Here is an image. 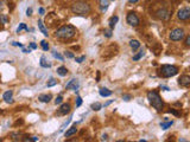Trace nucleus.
Returning a JSON list of instances; mask_svg holds the SVG:
<instances>
[{"mask_svg":"<svg viewBox=\"0 0 190 142\" xmlns=\"http://www.w3.org/2000/svg\"><path fill=\"white\" fill-rule=\"evenodd\" d=\"M76 34V29L73 25H65L60 27L55 32V37L58 39H70Z\"/></svg>","mask_w":190,"mask_h":142,"instance_id":"nucleus-2","label":"nucleus"},{"mask_svg":"<svg viewBox=\"0 0 190 142\" xmlns=\"http://www.w3.org/2000/svg\"><path fill=\"white\" fill-rule=\"evenodd\" d=\"M109 6V0H100V9L101 12H106Z\"/></svg>","mask_w":190,"mask_h":142,"instance_id":"nucleus-18","label":"nucleus"},{"mask_svg":"<svg viewBox=\"0 0 190 142\" xmlns=\"http://www.w3.org/2000/svg\"><path fill=\"white\" fill-rule=\"evenodd\" d=\"M126 21H127V24L130 25V26H138L139 24H140V20H139V18H138V16L135 14V13H133V12H130L128 14H127V17H126Z\"/></svg>","mask_w":190,"mask_h":142,"instance_id":"nucleus-8","label":"nucleus"},{"mask_svg":"<svg viewBox=\"0 0 190 142\" xmlns=\"http://www.w3.org/2000/svg\"><path fill=\"white\" fill-rule=\"evenodd\" d=\"M99 93H100L101 97H109L111 95H112V91L108 90L107 88H101V89L99 90Z\"/></svg>","mask_w":190,"mask_h":142,"instance_id":"nucleus-16","label":"nucleus"},{"mask_svg":"<svg viewBox=\"0 0 190 142\" xmlns=\"http://www.w3.org/2000/svg\"><path fill=\"white\" fill-rule=\"evenodd\" d=\"M90 108H91L94 111H99V110H101L102 104H101V103H99V102H95V103H93V104L90 106Z\"/></svg>","mask_w":190,"mask_h":142,"instance_id":"nucleus-24","label":"nucleus"},{"mask_svg":"<svg viewBox=\"0 0 190 142\" xmlns=\"http://www.w3.org/2000/svg\"><path fill=\"white\" fill-rule=\"evenodd\" d=\"M173 124V121H166V122H162L160 123V128L163 129V130H166V129H169L171 126Z\"/></svg>","mask_w":190,"mask_h":142,"instance_id":"nucleus-22","label":"nucleus"},{"mask_svg":"<svg viewBox=\"0 0 190 142\" xmlns=\"http://www.w3.org/2000/svg\"><path fill=\"white\" fill-rule=\"evenodd\" d=\"M112 102H113V101H108V102H107V103H106V104H105V107H107V106H109V104H111V103H112Z\"/></svg>","mask_w":190,"mask_h":142,"instance_id":"nucleus-48","label":"nucleus"},{"mask_svg":"<svg viewBox=\"0 0 190 142\" xmlns=\"http://www.w3.org/2000/svg\"><path fill=\"white\" fill-rule=\"evenodd\" d=\"M78 86H80L78 81H77L76 78H71V79L69 81V83L65 85V89H67V90H68V89H73L74 91H77V90H78Z\"/></svg>","mask_w":190,"mask_h":142,"instance_id":"nucleus-9","label":"nucleus"},{"mask_svg":"<svg viewBox=\"0 0 190 142\" xmlns=\"http://www.w3.org/2000/svg\"><path fill=\"white\" fill-rule=\"evenodd\" d=\"M172 1H177V0H172Z\"/></svg>","mask_w":190,"mask_h":142,"instance_id":"nucleus-50","label":"nucleus"},{"mask_svg":"<svg viewBox=\"0 0 190 142\" xmlns=\"http://www.w3.org/2000/svg\"><path fill=\"white\" fill-rule=\"evenodd\" d=\"M100 79V72H98V77H96V81H99Z\"/></svg>","mask_w":190,"mask_h":142,"instance_id":"nucleus-49","label":"nucleus"},{"mask_svg":"<svg viewBox=\"0 0 190 142\" xmlns=\"http://www.w3.org/2000/svg\"><path fill=\"white\" fill-rule=\"evenodd\" d=\"M70 122H71V117H70V118H68V121H67L65 123H63V124H62V127H61V129H60V133H62V131H64V129H65V127H67V126H68V124H69Z\"/></svg>","mask_w":190,"mask_h":142,"instance_id":"nucleus-30","label":"nucleus"},{"mask_svg":"<svg viewBox=\"0 0 190 142\" xmlns=\"http://www.w3.org/2000/svg\"><path fill=\"white\" fill-rule=\"evenodd\" d=\"M26 16H27V17L32 16V9H27V10H26Z\"/></svg>","mask_w":190,"mask_h":142,"instance_id":"nucleus-41","label":"nucleus"},{"mask_svg":"<svg viewBox=\"0 0 190 142\" xmlns=\"http://www.w3.org/2000/svg\"><path fill=\"white\" fill-rule=\"evenodd\" d=\"M184 36H185L184 30L177 27V29H173V30L170 32V36H169V37H170V39H171L172 41H179V40L184 39Z\"/></svg>","mask_w":190,"mask_h":142,"instance_id":"nucleus-5","label":"nucleus"},{"mask_svg":"<svg viewBox=\"0 0 190 142\" xmlns=\"http://www.w3.org/2000/svg\"><path fill=\"white\" fill-rule=\"evenodd\" d=\"M76 133H77V128H76V123H74V126L70 127V128L64 133V136H65V137H70V136L75 135Z\"/></svg>","mask_w":190,"mask_h":142,"instance_id":"nucleus-13","label":"nucleus"},{"mask_svg":"<svg viewBox=\"0 0 190 142\" xmlns=\"http://www.w3.org/2000/svg\"><path fill=\"white\" fill-rule=\"evenodd\" d=\"M23 30H25L26 32H29V27L26 26V24H25V23H22V24L17 27V33H20V31H23Z\"/></svg>","mask_w":190,"mask_h":142,"instance_id":"nucleus-25","label":"nucleus"},{"mask_svg":"<svg viewBox=\"0 0 190 142\" xmlns=\"http://www.w3.org/2000/svg\"><path fill=\"white\" fill-rule=\"evenodd\" d=\"M12 45L13 46H19V47H24V45L22 43H18V41H12Z\"/></svg>","mask_w":190,"mask_h":142,"instance_id":"nucleus-38","label":"nucleus"},{"mask_svg":"<svg viewBox=\"0 0 190 142\" xmlns=\"http://www.w3.org/2000/svg\"><path fill=\"white\" fill-rule=\"evenodd\" d=\"M62 102H63V96H62V95H60V96L56 97V100H55V104L58 106V104H61Z\"/></svg>","mask_w":190,"mask_h":142,"instance_id":"nucleus-31","label":"nucleus"},{"mask_svg":"<svg viewBox=\"0 0 190 142\" xmlns=\"http://www.w3.org/2000/svg\"><path fill=\"white\" fill-rule=\"evenodd\" d=\"M53 56H54L55 58H57L58 61H61V62H63V61H64V57H63L62 55H60L58 52H56V51H54V52H53Z\"/></svg>","mask_w":190,"mask_h":142,"instance_id":"nucleus-28","label":"nucleus"},{"mask_svg":"<svg viewBox=\"0 0 190 142\" xmlns=\"http://www.w3.org/2000/svg\"><path fill=\"white\" fill-rule=\"evenodd\" d=\"M81 106H82V98L80 96H77V98H76V107H81Z\"/></svg>","mask_w":190,"mask_h":142,"instance_id":"nucleus-37","label":"nucleus"},{"mask_svg":"<svg viewBox=\"0 0 190 142\" xmlns=\"http://www.w3.org/2000/svg\"><path fill=\"white\" fill-rule=\"evenodd\" d=\"M156 14H157V18H158V19L164 20V21H168V20L170 19V17H171V11L164 7V9L158 10V11L156 12Z\"/></svg>","mask_w":190,"mask_h":142,"instance_id":"nucleus-6","label":"nucleus"},{"mask_svg":"<svg viewBox=\"0 0 190 142\" xmlns=\"http://www.w3.org/2000/svg\"><path fill=\"white\" fill-rule=\"evenodd\" d=\"M67 73H68V69H67L65 66H60V68H57V75H60L61 77L67 76Z\"/></svg>","mask_w":190,"mask_h":142,"instance_id":"nucleus-21","label":"nucleus"},{"mask_svg":"<svg viewBox=\"0 0 190 142\" xmlns=\"http://www.w3.org/2000/svg\"><path fill=\"white\" fill-rule=\"evenodd\" d=\"M44 13H45V10H44L43 7H40V9H39V14H40V16H43Z\"/></svg>","mask_w":190,"mask_h":142,"instance_id":"nucleus-43","label":"nucleus"},{"mask_svg":"<svg viewBox=\"0 0 190 142\" xmlns=\"http://www.w3.org/2000/svg\"><path fill=\"white\" fill-rule=\"evenodd\" d=\"M177 17L179 20L182 21H186L190 19V9L189 7H182L178 12H177Z\"/></svg>","mask_w":190,"mask_h":142,"instance_id":"nucleus-7","label":"nucleus"},{"mask_svg":"<svg viewBox=\"0 0 190 142\" xmlns=\"http://www.w3.org/2000/svg\"><path fill=\"white\" fill-rule=\"evenodd\" d=\"M160 88H162L163 90H165V91H169V90H170V89H169L168 86H164V85H163V86H160Z\"/></svg>","mask_w":190,"mask_h":142,"instance_id":"nucleus-46","label":"nucleus"},{"mask_svg":"<svg viewBox=\"0 0 190 142\" xmlns=\"http://www.w3.org/2000/svg\"><path fill=\"white\" fill-rule=\"evenodd\" d=\"M75 61H76V63H82L83 61H86V56H81V57H76L75 58Z\"/></svg>","mask_w":190,"mask_h":142,"instance_id":"nucleus-34","label":"nucleus"},{"mask_svg":"<svg viewBox=\"0 0 190 142\" xmlns=\"http://www.w3.org/2000/svg\"><path fill=\"white\" fill-rule=\"evenodd\" d=\"M70 10H71V12L74 13V14H76V16H88L89 13H90V5L89 4H87V3H84V1H76V3H74L73 5H71V7H70Z\"/></svg>","mask_w":190,"mask_h":142,"instance_id":"nucleus-1","label":"nucleus"},{"mask_svg":"<svg viewBox=\"0 0 190 142\" xmlns=\"http://www.w3.org/2000/svg\"><path fill=\"white\" fill-rule=\"evenodd\" d=\"M144 55H145V50H144V49H141V50H140L135 56H133V61H134V62L139 61L141 57H144Z\"/></svg>","mask_w":190,"mask_h":142,"instance_id":"nucleus-23","label":"nucleus"},{"mask_svg":"<svg viewBox=\"0 0 190 142\" xmlns=\"http://www.w3.org/2000/svg\"><path fill=\"white\" fill-rule=\"evenodd\" d=\"M40 46H42V49H43L44 51H48V50L50 49V47H49V44H48L46 40H42V41H40Z\"/></svg>","mask_w":190,"mask_h":142,"instance_id":"nucleus-26","label":"nucleus"},{"mask_svg":"<svg viewBox=\"0 0 190 142\" xmlns=\"http://www.w3.org/2000/svg\"><path fill=\"white\" fill-rule=\"evenodd\" d=\"M118 20H119V17L118 16H113L111 19H109V27H111V30H113L114 27H115V25H117V23H118Z\"/></svg>","mask_w":190,"mask_h":142,"instance_id":"nucleus-20","label":"nucleus"},{"mask_svg":"<svg viewBox=\"0 0 190 142\" xmlns=\"http://www.w3.org/2000/svg\"><path fill=\"white\" fill-rule=\"evenodd\" d=\"M105 37H107V38H111L112 37V31L111 30H105Z\"/></svg>","mask_w":190,"mask_h":142,"instance_id":"nucleus-35","label":"nucleus"},{"mask_svg":"<svg viewBox=\"0 0 190 142\" xmlns=\"http://www.w3.org/2000/svg\"><path fill=\"white\" fill-rule=\"evenodd\" d=\"M70 110H71L70 104L69 103H63L58 109V115H67V114L70 113Z\"/></svg>","mask_w":190,"mask_h":142,"instance_id":"nucleus-11","label":"nucleus"},{"mask_svg":"<svg viewBox=\"0 0 190 142\" xmlns=\"http://www.w3.org/2000/svg\"><path fill=\"white\" fill-rule=\"evenodd\" d=\"M30 49L31 50H36L37 49V44L36 43H30Z\"/></svg>","mask_w":190,"mask_h":142,"instance_id":"nucleus-39","label":"nucleus"},{"mask_svg":"<svg viewBox=\"0 0 190 142\" xmlns=\"http://www.w3.org/2000/svg\"><path fill=\"white\" fill-rule=\"evenodd\" d=\"M22 49H23V52L24 54H30L31 52V49H24V47H22Z\"/></svg>","mask_w":190,"mask_h":142,"instance_id":"nucleus-42","label":"nucleus"},{"mask_svg":"<svg viewBox=\"0 0 190 142\" xmlns=\"http://www.w3.org/2000/svg\"><path fill=\"white\" fill-rule=\"evenodd\" d=\"M148 100L150 102V104L157 110V111H162L164 108V102L162 100V97L159 96V93L157 91H149L148 92Z\"/></svg>","mask_w":190,"mask_h":142,"instance_id":"nucleus-3","label":"nucleus"},{"mask_svg":"<svg viewBox=\"0 0 190 142\" xmlns=\"http://www.w3.org/2000/svg\"><path fill=\"white\" fill-rule=\"evenodd\" d=\"M57 83H58V81H57V79H50L49 82H48V83H46V86H48V88H51V86H54V85H56Z\"/></svg>","mask_w":190,"mask_h":142,"instance_id":"nucleus-27","label":"nucleus"},{"mask_svg":"<svg viewBox=\"0 0 190 142\" xmlns=\"http://www.w3.org/2000/svg\"><path fill=\"white\" fill-rule=\"evenodd\" d=\"M139 1V0H128V3L130 4H133V3H138Z\"/></svg>","mask_w":190,"mask_h":142,"instance_id":"nucleus-45","label":"nucleus"},{"mask_svg":"<svg viewBox=\"0 0 190 142\" xmlns=\"http://www.w3.org/2000/svg\"><path fill=\"white\" fill-rule=\"evenodd\" d=\"M30 141H38V137H37V136H32V137L30 138Z\"/></svg>","mask_w":190,"mask_h":142,"instance_id":"nucleus-44","label":"nucleus"},{"mask_svg":"<svg viewBox=\"0 0 190 142\" xmlns=\"http://www.w3.org/2000/svg\"><path fill=\"white\" fill-rule=\"evenodd\" d=\"M12 96H13V92H12V90H7L6 92H4V95H3V98H4V101H5L6 103H12V102H13Z\"/></svg>","mask_w":190,"mask_h":142,"instance_id":"nucleus-12","label":"nucleus"},{"mask_svg":"<svg viewBox=\"0 0 190 142\" xmlns=\"http://www.w3.org/2000/svg\"><path fill=\"white\" fill-rule=\"evenodd\" d=\"M178 84L181 86H189L190 85V76L188 75H182L178 78Z\"/></svg>","mask_w":190,"mask_h":142,"instance_id":"nucleus-10","label":"nucleus"},{"mask_svg":"<svg viewBox=\"0 0 190 142\" xmlns=\"http://www.w3.org/2000/svg\"><path fill=\"white\" fill-rule=\"evenodd\" d=\"M64 56H65L67 58H74V57H75L74 54H71V52H69V51H65V52H64Z\"/></svg>","mask_w":190,"mask_h":142,"instance_id":"nucleus-36","label":"nucleus"},{"mask_svg":"<svg viewBox=\"0 0 190 142\" xmlns=\"http://www.w3.org/2000/svg\"><path fill=\"white\" fill-rule=\"evenodd\" d=\"M38 29L40 30V32H42V33H43L45 37L49 36V33H48V30L45 29V26H44V24H43V21H42L40 19L38 20Z\"/></svg>","mask_w":190,"mask_h":142,"instance_id":"nucleus-19","label":"nucleus"},{"mask_svg":"<svg viewBox=\"0 0 190 142\" xmlns=\"http://www.w3.org/2000/svg\"><path fill=\"white\" fill-rule=\"evenodd\" d=\"M178 73V68L175 66V65H169V64H165V65H162V68L159 69V76L164 77V78H170V77H173Z\"/></svg>","mask_w":190,"mask_h":142,"instance_id":"nucleus-4","label":"nucleus"},{"mask_svg":"<svg viewBox=\"0 0 190 142\" xmlns=\"http://www.w3.org/2000/svg\"><path fill=\"white\" fill-rule=\"evenodd\" d=\"M184 37H185V40H184L185 46H190V36L186 34V36H184Z\"/></svg>","mask_w":190,"mask_h":142,"instance_id":"nucleus-33","label":"nucleus"},{"mask_svg":"<svg viewBox=\"0 0 190 142\" xmlns=\"http://www.w3.org/2000/svg\"><path fill=\"white\" fill-rule=\"evenodd\" d=\"M122 98H124V101L128 102V101H131V100H132V96H131L130 93H125V95H122Z\"/></svg>","mask_w":190,"mask_h":142,"instance_id":"nucleus-32","label":"nucleus"},{"mask_svg":"<svg viewBox=\"0 0 190 142\" xmlns=\"http://www.w3.org/2000/svg\"><path fill=\"white\" fill-rule=\"evenodd\" d=\"M51 98H53L51 95H45V93L44 95H39V96H38V100L42 103H49L51 101Z\"/></svg>","mask_w":190,"mask_h":142,"instance_id":"nucleus-14","label":"nucleus"},{"mask_svg":"<svg viewBox=\"0 0 190 142\" xmlns=\"http://www.w3.org/2000/svg\"><path fill=\"white\" fill-rule=\"evenodd\" d=\"M102 140H105V141H107L108 140V137H107V135L105 134V135H102Z\"/></svg>","mask_w":190,"mask_h":142,"instance_id":"nucleus-47","label":"nucleus"},{"mask_svg":"<svg viewBox=\"0 0 190 142\" xmlns=\"http://www.w3.org/2000/svg\"><path fill=\"white\" fill-rule=\"evenodd\" d=\"M111 1H114V0H111Z\"/></svg>","mask_w":190,"mask_h":142,"instance_id":"nucleus-51","label":"nucleus"},{"mask_svg":"<svg viewBox=\"0 0 190 142\" xmlns=\"http://www.w3.org/2000/svg\"><path fill=\"white\" fill-rule=\"evenodd\" d=\"M130 46H131V49L133 51H135L140 47V41L137 40V39H132V40H130Z\"/></svg>","mask_w":190,"mask_h":142,"instance_id":"nucleus-17","label":"nucleus"},{"mask_svg":"<svg viewBox=\"0 0 190 142\" xmlns=\"http://www.w3.org/2000/svg\"><path fill=\"white\" fill-rule=\"evenodd\" d=\"M0 21H1L3 24H7V21H9V17H7L6 14H1V16H0Z\"/></svg>","mask_w":190,"mask_h":142,"instance_id":"nucleus-29","label":"nucleus"},{"mask_svg":"<svg viewBox=\"0 0 190 142\" xmlns=\"http://www.w3.org/2000/svg\"><path fill=\"white\" fill-rule=\"evenodd\" d=\"M169 113H170V114H173V115H176V116H179V115H181V114H179L178 111H176L175 109H171V110H169Z\"/></svg>","mask_w":190,"mask_h":142,"instance_id":"nucleus-40","label":"nucleus"},{"mask_svg":"<svg viewBox=\"0 0 190 142\" xmlns=\"http://www.w3.org/2000/svg\"><path fill=\"white\" fill-rule=\"evenodd\" d=\"M0 141H1V138H0Z\"/></svg>","mask_w":190,"mask_h":142,"instance_id":"nucleus-52","label":"nucleus"},{"mask_svg":"<svg viewBox=\"0 0 190 142\" xmlns=\"http://www.w3.org/2000/svg\"><path fill=\"white\" fill-rule=\"evenodd\" d=\"M39 64H40V66L42 68H45V69H48V68H51V63L48 61L44 56H42L40 57V62H39Z\"/></svg>","mask_w":190,"mask_h":142,"instance_id":"nucleus-15","label":"nucleus"}]
</instances>
